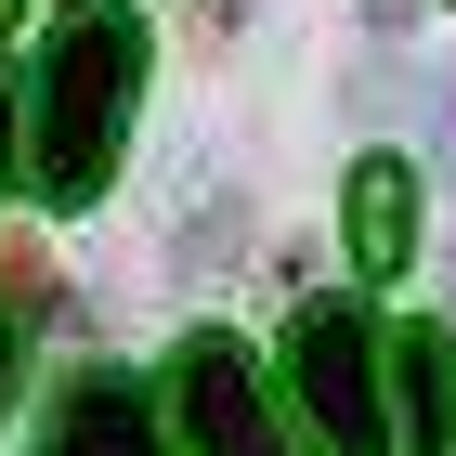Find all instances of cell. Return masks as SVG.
I'll list each match as a JSON object with an SVG mask.
<instances>
[{
	"label": "cell",
	"mask_w": 456,
	"mask_h": 456,
	"mask_svg": "<svg viewBox=\"0 0 456 456\" xmlns=\"http://www.w3.org/2000/svg\"><path fill=\"white\" fill-rule=\"evenodd\" d=\"M131 105H143V13L131 0H78L66 27L39 39V143L27 170L53 209H92L131 143Z\"/></svg>",
	"instance_id": "cell-1"
},
{
	"label": "cell",
	"mask_w": 456,
	"mask_h": 456,
	"mask_svg": "<svg viewBox=\"0 0 456 456\" xmlns=\"http://www.w3.org/2000/svg\"><path fill=\"white\" fill-rule=\"evenodd\" d=\"M287 379H300V418H314L326 456H391L379 314H352V300H300V326H287Z\"/></svg>",
	"instance_id": "cell-2"
},
{
	"label": "cell",
	"mask_w": 456,
	"mask_h": 456,
	"mask_svg": "<svg viewBox=\"0 0 456 456\" xmlns=\"http://www.w3.org/2000/svg\"><path fill=\"white\" fill-rule=\"evenodd\" d=\"M170 418H183V456H287L274 418H261V379H248V352L222 339V326H209V339H183Z\"/></svg>",
	"instance_id": "cell-3"
},
{
	"label": "cell",
	"mask_w": 456,
	"mask_h": 456,
	"mask_svg": "<svg viewBox=\"0 0 456 456\" xmlns=\"http://www.w3.org/2000/svg\"><path fill=\"white\" fill-rule=\"evenodd\" d=\"M379 379H391V444L404 456H456V339L444 326L379 339Z\"/></svg>",
	"instance_id": "cell-4"
},
{
	"label": "cell",
	"mask_w": 456,
	"mask_h": 456,
	"mask_svg": "<svg viewBox=\"0 0 456 456\" xmlns=\"http://www.w3.org/2000/svg\"><path fill=\"white\" fill-rule=\"evenodd\" d=\"M39 456H170L157 444V404H143V379H118V365H92V379L53 404V430H39Z\"/></svg>",
	"instance_id": "cell-5"
},
{
	"label": "cell",
	"mask_w": 456,
	"mask_h": 456,
	"mask_svg": "<svg viewBox=\"0 0 456 456\" xmlns=\"http://www.w3.org/2000/svg\"><path fill=\"white\" fill-rule=\"evenodd\" d=\"M352 261L365 274H404L418 261V170L404 157H365L352 170Z\"/></svg>",
	"instance_id": "cell-6"
},
{
	"label": "cell",
	"mask_w": 456,
	"mask_h": 456,
	"mask_svg": "<svg viewBox=\"0 0 456 456\" xmlns=\"http://www.w3.org/2000/svg\"><path fill=\"white\" fill-rule=\"evenodd\" d=\"M0 183H27V143H13V92H0Z\"/></svg>",
	"instance_id": "cell-7"
},
{
	"label": "cell",
	"mask_w": 456,
	"mask_h": 456,
	"mask_svg": "<svg viewBox=\"0 0 456 456\" xmlns=\"http://www.w3.org/2000/svg\"><path fill=\"white\" fill-rule=\"evenodd\" d=\"M0 391H13V326H0Z\"/></svg>",
	"instance_id": "cell-8"
},
{
	"label": "cell",
	"mask_w": 456,
	"mask_h": 456,
	"mask_svg": "<svg viewBox=\"0 0 456 456\" xmlns=\"http://www.w3.org/2000/svg\"><path fill=\"white\" fill-rule=\"evenodd\" d=\"M13 13H27V0H0V27H13Z\"/></svg>",
	"instance_id": "cell-9"
}]
</instances>
